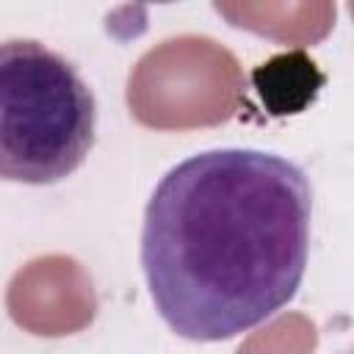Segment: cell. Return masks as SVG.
Masks as SVG:
<instances>
[{
	"label": "cell",
	"instance_id": "3",
	"mask_svg": "<svg viewBox=\"0 0 354 354\" xmlns=\"http://www.w3.org/2000/svg\"><path fill=\"white\" fill-rule=\"evenodd\" d=\"M252 83L271 116H293L318 97L324 86V72L307 53L293 50L260 64L252 72Z\"/></svg>",
	"mask_w": 354,
	"mask_h": 354
},
{
	"label": "cell",
	"instance_id": "1",
	"mask_svg": "<svg viewBox=\"0 0 354 354\" xmlns=\"http://www.w3.org/2000/svg\"><path fill=\"white\" fill-rule=\"evenodd\" d=\"M313 188L301 166L266 149H207L155 185L141 232L149 296L188 340L235 337L299 290Z\"/></svg>",
	"mask_w": 354,
	"mask_h": 354
},
{
	"label": "cell",
	"instance_id": "2",
	"mask_svg": "<svg viewBox=\"0 0 354 354\" xmlns=\"http://www.w3.org/2000/svg\"><path fill=\"white\" fill-rule=\"evenodd\" d=\"M97 102L77 69L33 39L0 47V171L11 183L69 177L94 147Z\"/></svg>",
	"mask_w": 354,
	"mask_h": 354
}]
</instances>
